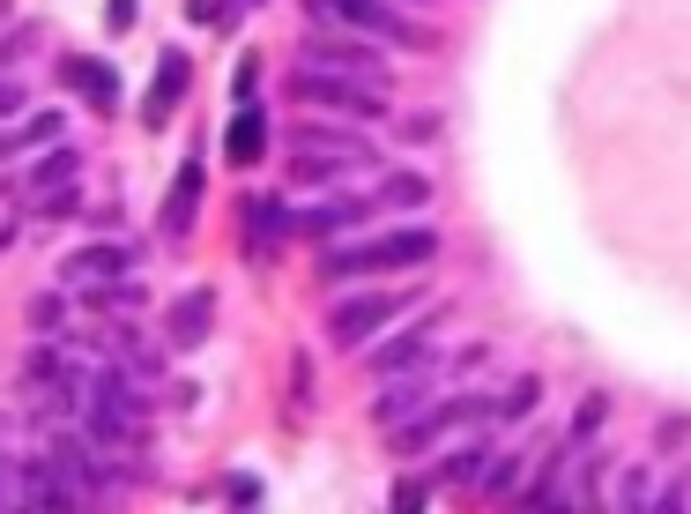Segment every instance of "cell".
<instances>
[{
  "instance_id": "obj_1",
  "label": "cell",
  "mask_w": 691,
  "mask_h": 514,
  "mask_svg": "<svg viewBox=\"0 0 691 514\" xmlns=\"http://www.w3.org/2000/svg\"><path fill=\"white\" fill-rule=\"evenodd\" d=\"M439 254V231L432 224H395L379 239H357V247H327L320 276L327 284H350V276H395V268H424Z\"/></svg>"
},
{
  "instance_id": "obj_2",
  "label": "cell",
  "mask_w": 691,
  "mask_h": 514,
  "mask_svg": "<svg viewBox=\"0 0 691 514\" xmlns=\"http://www.w3.org/2000/svg\"><path fill=\"white\" fill-rule=\"evenodd\" d=\"M290 97L298 105H313L327 120H379L387 112V89L379 83H357V75H335V68H290Z\"/></svg>"
},
{
  "instance_id": "obj_3",
  "label": "cell",
  "mask_w": 691,
  "mask_h": 514,
  "mask_svg": "<svg viewBox=\"0 0 691 514\" xmlns=\"http://www.w3.org/2000/svg\"><path fill=\"white\" fill-rule=\"evenodd\" d=\"M327 23H342V31H357V38H387V45H432V31L402 15L395 0H313Z\"/></svg>"
},
{
  "instance_id": "obj_4",
  "label": "cell",
  "mask_w": 691,
  "mask_h": 514,
  "mask_svg": "<svg viewBox=\"0 0 691 514\" xmlns=\"http://www.w3.org/2000/svg\"><path fill=\"white\" fill-rule=\"evenodd\" d=\"M409 306V291H357V299H342L335 313H327V343H342V350H357V343H372L395 313Z\"/></svg>"
},
{
  "instance_id": "obj_5",
  "label": "cell",
  "mask_w": 691,
  "mask_h": 514,
  "mask_svg": "<svg viewBox=\"0 0 691 514\" xmlns=\"http://www.w3.org/2000/svg\"><path fill=\"white\" fill-rule=\"evenodd\" d=\"M305 68H335V75H357V83H379V89H387V60H379L365 38H342V31L305 38Z\"/></svg>"
},
{
  "instance_id": "obj_6",
  "label": "cell",
  "mask_w": 691,
  "mask_h": 514,
  "mask_svg": "<svg viewBox=\"0 0 691 514\" xmlns=\"http://www.w3.org/2000/svg\"><path fill=\"white\" fill-rule=\"evenodd\" d=\"M134 276V247L120 239H97V247H75V254L60 261V284H75V291H97V284H120Z\"/></svg>"
},
{
  "instance_id": "obj_7",
  "label": "cell",
  "mask_w": 691,
  "mask_h": 514,
  "mask_svg": "<svg viewBox=\"0 0 691 514\" xmlns=\"http://www.w3.org/2000/svg\"><path fill=\"white\" fill-rule=\"evenodd\" d=\"M208 328H216V291H208V284L179 291V299H171V313H163V343H171V350H202Z\"/></svg>"
},
{
  "instance_id": "obj_8",
  "label": "cell",
  "mask_w": 691,
  "mask_h": 514,
  "mask_svg": "<svg viewBox=\"0 0 691 514\" xmlns=\"http://www.w3.org/2000/svg\"><path fill=\"white\" fill-rule=\"evenodd\" d=\"M439 328H447V313H432V321H416V328H402V336L387 343V350H372V373H409V366H432V350H439Z\"/></svg>"
},
{
  "instance_id": "obj_9",
  "label": "cell",
  "mask_w": 691,
  "mask_h": 514,
  "mask_svg": "<svg viewBox=\"0 0 691 514\" xmlns=\"http://www.w3.org/2000/svg\"><path fill=\"white\" fill-rule=\"evenodd\" d=\"M432 387H439V373H416V381H395L379 403H372V418H379V432L409 426V418H424L432 410Z\"/></svg>"
},
{
  "instance_id": "obj_10",
  "label": "cell",
  "mask_w": 691,
  "mask_h": 514,
  "mask_svg": "<svg viewBox=\"0 0 691 514\" xmlns=\"http://www.w3.org/2000/svg\"><path fill=\"white\" fill-rule=\"evenodd\" d=\"M290 157H350V165H372L365 134H342V128H298L290 134Z\"/></svg>"
},
{
  "instance_id": "obj_11",
  "label": "cell",
  "mask_w": 691,
  "mask_h": 514,
  "mask_svg": "<svg viewBox=\"0 0 691 514\" xmlns=\"http://www.w3.org/2000/svg\"><path fill=\"white\" fill-rule=\"evenodd\" d=\"M105 358H112L120 373H134L142 387H157V373H163V358H157L142 336H134V328H112V336H105Z\"/></svg>"
},
{
  "instance_id": "obj_12",
  "label": "cell",
  "mask_w": 691,
  "mask_h": 514,
  "mask_svg": "<svg viewBox=\"0 0 691 514\" xmlns=\"http://www.w3.org/2000/svg\"><path fill=\"white\" fill-rule=\"evenodd\" d=\"M372 202H320V210H305V216H290V231H305V239H335V231H350V224H365Z\"/></svg>"
},
{
  "instance_id": "obj_13",
  "label": "cell",
  "mask_w": 691,
  "mask_h": 514,
  "mask_svg": "<svg viewBox=\"0 0 691 514\" xmlns=\"http://www.w3.org/2000/svg\"><path fill=\"white\" fill-rule=\"evenodd\" d=\"M60 83L82 89L97 112H112V105H120V75H112V68H97V60H60Z\"/></svg>"
},
{
  "instance_id": "obj_14",
  "label": "cell",
  "mask_w": 691,
  "mask_h": 514,
  "mask_svg": "<svg viewBox=\"0 0 691 514\" xmlns=\"http://www.w3.org/2000/svg\"><path fill=\"white\" fill-rule=\"evenodd\" d=\"M260 150H268V112L260 105H239V120L223 134V157L231 165H260Z\"/></svg>"
},
{
  "instance_id": "obj_15",
  "label": "cell",
  "mask_w": 691,
  "mask_h": 514,
  "mask_svg": "<svg viewBox=\"0 0 691 514\" xmlns=\"http://www.w3.org/2000/svg\"><path fill=\"white\" fill-rule=\"evenodd\" d=\"M194 210H202V165H186L179 179H171V194H163V231L179 239V231L194 224Z\"/></svg>"
},
{
  "instance_id": "obj_16",
  "label": "cell",
  "mask_w": 691,
  "mask_h": 514,
  "mask_svg": "<svg viewBox=\"0 0 691 514\" xmlns=\"http://www.w3.org/2000/svg\"><path fill=\"white\" fill-rule=\"evenodd\" d=\"M179 89H186V60H179V52H163L157 89H149V105H142V120H149V128H163V120H171V97H179Z\"/></svg>"
},
{
  "instance_id": "obj_17",
  "label": "cell",
  "mask_w": 691,
  "mask_h": 514,
  "mask_svg": "<svg viewBox=\"0 0 691 514\" xmlns=\"http://www.w3.org/2000/svg\"><path fill=\"white\" fill-rule=\"evenodd\" d=\"M484 463H490V447H484V440H469V447H453L447 463H439V485H476Z\"/></svg>"
},
{
  "instance_id": "obj_18",
  "label": "cell",
  "mask_w": 691,
  "mask_h": 514,
  "mask_svg": "<svg viewBox=\"0 0 691 514\" xmlns=\"http://www.w3.org/2000/svg\"><path fill=\"white\" fill-rule=\"evenodd\" d=\"M82 171V150H68V142H60V150H45L38 165H31V187H52V179H75Z\"/></svg>"
},
{
  "instance_id": "obj_19",
  "label": "cell",
  "mask_w": 691,
  "mask_h": 514,
  "mask_svg": "<svg viewBox=\"0 0 691 514\" xmlns=\"http://www.w3.org/2000/svg\"><path fill=\"white\" fill-rule=\"evenodd\" d=\"M476 485H484L490 500H506V492H521V455H490V463H484V477H476Z\"/></svg>"
},
{
  "instance_id": "obj_20",
  "label": "cell",
  "mask_w": 691,
  "mask_h": 514,
  "mask_svg": "<svg viewBox=\"0 0 691 514\" xmlns=\"http://www.w3.org/2000/svg\"><path fill=\"white\" fill-rule=\"evenodd\" d=\"M253 239H260V247H276V239H290V210L283 202H253Z\"/></svg>"
},
{
  "instance_id": "obj_21",
  "label": "cell",
  "mask_w": 691,
  "mask_h": 514,
  "mask_svg": "<svg viewBox=\"0 0 691 514\" xmlns=\"http://www.w3.org/2000/svg\"><path fill=\"white\" fill-rule=\"evenodd\" d=\"M23 321H31L38 336H52V328H68V299H60V291H38V299L23 306Z\"/></svg>"
},
{
  "instance_id": "obj_22",
  "label": "cell",
  "mask_w": 691,
  "mask_h": 514,
  "mask_svg": "<svg viewBox=\"0 0 691 514\" xmlns=\"http://www.w3.org/2000/svg\"><path fill=\"white\" fill-rule=\"evenodd\" d=\"M424 194H432V187H424V179H416V171H395V179H387V187H379V210H416V202H424Z\"/></svg>"
},
{
  "instance_id": "obj_23",
  "label": "cell",
  "mask_w": 691,
  "mask_h": 514,
  "mask_svg": "<svg viewBox=\"0 0 691 514\" xmlns=\"http://www.w3.org/2000/svg\"><path fill=\"white\" fill-rule=\"evenodd\" d=\"M60 134V120H31V128H15V134H0V165L15 157V150H38V142H52Z\"/></svg>"
},
{
  "instance_id": "obj_24",
  "label": "cell",
  "mask_w": 691,
  "mask_h": 514,
  "mask_svg": "<svg viewBox=\"0 0 691 514\" xmlns=\"http://www.w3.org/2000/svg\"><path fill=\"white\" fill-rule=\"evenodd\" d=\"M535 395H543L535 381H513L506 395H498V403H490V410H498V418H529V410H535Z\"/></svg>"
},
{
  "instance_id": "obj_25",
  "label": "cell",
  "mask_w": 691,
  "mask_h": 514,
  "mask_svg": "<svg viewBox=\"0 0 691 514\" xmlns=\"http://www.w3.org/2000/svg\"><path fill=\"white\" fill-rule=\"evenodd\" d=\"M595 426H603V395H587V403H580V418H572V440H587Z\"/></svg>"
},
{
  "instance_id": "obj_26",
  "label": "cell",
  "mask_w": 691,
  "mask_h": 514,
  "mask_svg": "<svg viewBox=\"0 0 691 514\" xmlns=\"http://www.w3.org/2000/svg\"><path fill=\"white\" fill-rule=\"evenodd\" d=\"M15 463L23 455H0V507H15Z\"/></svg>"
},
{
  "instance_id": "obj_27",
  "label": "cell",
  "mask_w": 691,
  "mask_h": 514,
  "mask_svg": "<svg viewBox=\"0 0 691 514\" xmlns=\"http://www.w3.org/2000/svg\"><path fill=\"white\" fill-rule=\"evenodd\" d=\"M31 38H38V31H31V23H23V31H15V38L0 45V68H8V60H23V45H31Z\"/></svg>"
},
{
  "instance_id": "obj_28",
  "label": "cell",
  "mask_w": 691,
  "mask_h": 514,
  "mask_svg": "<svg viewBox=\"0 0 691 514\" xmlns=\"http://www.w3.org/2000/svg\"><path fill=\"white\" fill-rule=\"evenodd\" d=\"M15 112H23V89H15V83H0V120H15Z\"/></svg>"
},
{
  "instance_id": "obj_29",
  "label": "cell",
  "mask_w": 691,
  "mask_h": 514,
  "mask_svg": "<svg viewBox=\"0 0 691 514\" xmlns=\"http://www.w3.org/2000/svg\"><path fill=\"white\" fill-rule=\"evenodd\" d=\"M105 23H112V31H126V23H134V0H112V8H105Z\"/></svg>"
}]
</instances>
